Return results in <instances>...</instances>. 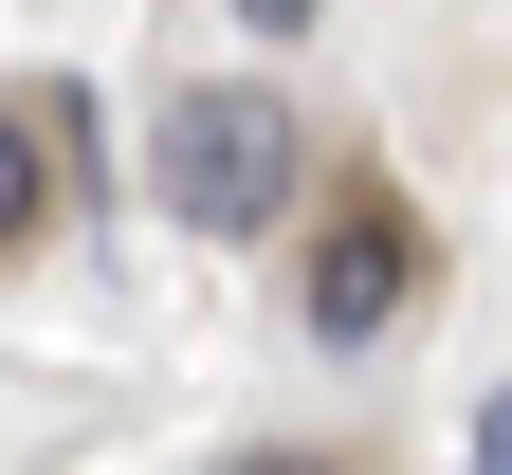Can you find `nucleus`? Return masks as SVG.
<instances>
[{
    "mask_svg": "<svg viewBox=\"0 0 512 475\" xmlns=\"http://www.w3.org/2000/svg\"><path fill=\"white\" fill-rule=\"evenodd\" d=\"M37 220H55V147H37V128H19V110H0V256H19Z\"/></svg>",
    "mask_w": 512,
    "mask_h": 475,
    "instance_id": "7ed1b4c3",
    "label": "nucleus"
},
{
    "mask_svg": "<svg viewBox=\"0 0 512 475\" xmlns=\"http://www.w3.org/2000/svg\"><path fill=\"white\" fill-rule=\"evenodd\" d=\"M476 475H512V384H494V402H476Z\"/></svg>",
    "mask_w": 512,
    "mask_h": 475,
    "instance_id": "20e7f679",
    "label": "nucleus"
},
{
    "mask_svg": "<svg viewBox=\"0 0 512 475\" xmlns=\"http://www.w3.org/2000/svg\"><path fill=\"white\" fill-rule=\"evenodd\" d=\"M220 475H330V457H220Z\"/></svg>",
    "mask_w": 512,
    "mask_h": 475,
    "instance_id": "423d86ee",
    "label": "nucleus"
},
{
    "mask_svg": "<svg viewBox=\"0 0 512 475\" xmlns=\"http://www.w3.org/2000/svg\"><path fill=\"white\" fill-rule=\"evenodd\" d=\"M403 311H421V220H403V183H330L311 238H293V329H311V348H384Z\"/></svg>",
    "mask_w": 512,
    "mask_h": 475,
    "instance_id": "f03ea898",
    "label": "nucleus"
},
{
    "mask_svg": "<svg viewBox=\"0 0 512 475\" xmlns=\"http://www.w3.org/2000/svg\"><path fill=\"white\" fill-rule=\"evenodd\" d=\"M147 201H165L183 238H275L293 201H311V128L256 92V74L165 92V128H147Z\"/></svg>",
    "mask_w": 512,
    "mask_h": 475,
    "instance_id": "f257e3e1",
    "label": "nucleus"
},
{
    "mask_svg": "<svg viewBox=\"0 0 512 475\" xmlns=\"http://www.w3.org/2000/svg\"><path fill=\"white\" fill-rule=\"evenodd\" d=\"M238 19H256V37H293V19H311V0H238Z\"/></svg>",
    "mask_w": 512,
    "mask_h": 475,
    "instance_id": "39448f33",
    "label": "nucleus"
}]
</instances>
